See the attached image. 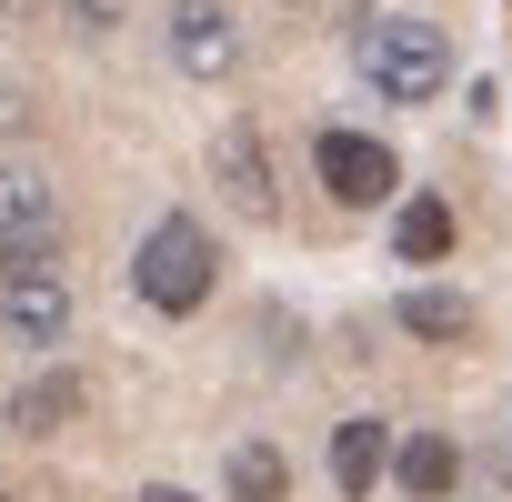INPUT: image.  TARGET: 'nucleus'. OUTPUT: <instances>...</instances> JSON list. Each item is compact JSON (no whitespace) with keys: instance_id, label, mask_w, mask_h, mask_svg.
I'll return each mask as SVG.
<instances>
[{"instance_id":"39448f33","label":"nucleus","mask_w":512,"mask_h":502,"mask_svg":"<svg viewBox=\"0 0 512 502\" xmlns=\"http://www.w3.org/2000/svg\"><path fill=\"white\" fill-rule=\"evenodd\" d=\"M171 61H181L191 81H231L241 41H231V11H221V0H181V21H171Z\"/></svg>"},{"instance_id":"0eeeda50","label":"nucleus","mask_w":512,"mask_h":502,"mask_svg":"<svg viewBox=\"0 0 512 502\" xmlns=\"http://www.w3.org/2000/svg\"><path fill=\"white\" fill-rule=\"evenodd\" d=\"M211 181H221L251 221H272V161H262V131H251V121H221V141H211Z\"/></svg>"},{"instance_id":"6e6552de","label":"nucleus","mask_w":512,"mask_h":502,"mask_svg":"<svg viewBox=\"0 0 512 502\" xmlns=\"http://www.w3.org/2000/svg\"><path fill=\"white\" fill-rule=\"evenodd\" d=\"M61 422H81V372H31V382L11 392V432L51 442Z\"/></svg>"},{"instance_id":"ddd939ff","label":"nucleus","mask_w":512,"mask_h":502,"mask_svg":"<svg viewBox=\"0 0 512 502\" xmlns=\"http://www.w3.org/2000/svg\"><path fill=\"white\" fill-rule=\"evenodd\" d=\"M231 502H292V472H282L272 442H241L231 452Z\"/></svg>"},{"instance_id":"9d476101","label":"nucleus","mask_w":512,"mask_h":502,"mask_svg":"<svg viewBox=\"0 0 512 502\" xmlns=\"http://www.w3.org/2000/svg\"><path fill=\"white\" fill-rule=\"evenodd\" d=\"M392 472H402V492H412V502H442V492H452V472H462V462H452V442H442V432H412V442H402V462H392Z\"/></svg>"},{"instance_id":"f03ea898","label":"nucleus","mask_w":512,"mask_h":502,"mask_svg":"<svg viewBox=\"0 0 512 502\" xmlns=\"http://www.w3.org/2000/svg\"><path fill=\"white\" fill-rule=\"evenodd\" d=\"M362 81H372L382 101H432V91L452 81V41H442L432 21H372V31H362Z\"/></svg>"},{"instance_id":"2eb2a0df","label":"nucleus","mask_w":512,"mask_h":502,"mask_svg":"<svg viewBox=\"0 0 512 502\" xmlns=\"http://www.w3.org/2000/svg\"><path fill=\"white\" fill-rule=\"evenodd\" d=\"M141 502H191V492H171V482H151V492H141Z\"/></svg>"},{"instance_id":"f8f14e48","label":"nucleus","mask_w":512,"mask_h":502,"mask_svg":"<svg viewBox=\"0 0 512 502\" xmlns=\"http://www.w3.org/2000/svg\"><path fill=\"white\" fill-rule=\"evenodd\" d=\"M392 312H402V332H422V342H462V332H472V302H462V292H402Z\"/></svg>"},{"instance_id":"7ed1b4c3","label":"nucleus","mask_w":512,"mask_h":502,"mask_svg":"<svg viewBox=\"0 0 512 502\" xmlns=\"http://www.w3.org/2000/svg\"><path fill=\"white\" fill-rule=\"evenodd\" d=\"M61 262V191L31 161H0V272Z\"/></svg>"},{"instance_id":"f257e3e1","label":"nucleus","mask_w":512,"mask_h":502,"mask_svg":"<svg viewBox=\"0 0 512 502\" xmlns=\"http://www.w3.org/2000/svg\"><path fill=\"white\" fill-rule=\"evenodd\" d=\"M211 231L191 221V211H171V221H151L141 231V251H131V292L151 302V312H201L211 302Z\"/></svg>"},{"instance_id":"dca6fc26","label":"nucleus","mask_w":512,"mask_h":502,"mask_svg":"<svg viewBox=\"0 0 512 502\" xmlns=\"http://www.w3.org/2000/svg\"><path fill=\"white\" fill-rule=\"evenodd\" d=\"M0 11H11V21H21V11H31V0H0Z\"/></svg>"},{"instance_id":"423d86ee","label":"nucleus","mask_w":512,"mask_h":502,"mask_svg":"<svg viewBox=\"0 0 512 502\" xmlns=\"http://www.w3.org/2000/svg\"><path fill=\"white\" fill-rule=\"evenodd\" d=\"M322 181H332V201H392V151L382 141H362V131H322Z\"/></svg>"},{"instance_id":"20e7f679","label":"nucleus","mask_w":512,"mask_h":502,"mask_svg":"<svg viewBox=\"0 0 512 502\" xmlns=\"http://www.w3.org/2000/svg\"><path fill=\"white\" fill-rule=\"evenodd\" d=\"M0 322H11V342H31V352H61V332H71V282H61V262L0 272Z\"/></svg>"},{"instance_id":"1a4fd4ad","label":"nucleus","mask_w":512,"mask_h":502,"mask_svg":"<svg viewBox=\"0 0 512 502\" xmlns=\"http://www.w3.org/2000/svg\"><path fill=\"white\" fill-rule=\"evenodd\" d=\"M332 482H342V502H372V482H382V422H342L332 432Z\"/></svg>"},{"instance_id":"9b49d317","label":"nucleus","mask_w":512,"mask_h":502,"mask_svg":"<svg viewBox=\"0 0 512 502\" xmlns=\"http://www.w3.org/2000/svg\"><path fill=\"white\" fill-rule=\"evenodd\" d=\"M392 241H402V262H442L452 251V201H402V221H392Z\"/></svg>"},{"instance_id":"4468645a","label":"nucleus","mask_w":512,"mask_h":502,"mask_svg":"<svg viewBox=\"0 0 512 502\" xmlns=\"http://www.w3.org/2000/svg\"><path fill=\"white\" fill-rule=\"evenodd\" d=\"M121 11H131V0H71V21H81V31H111Z\"/></svg>"}]
</instances>
